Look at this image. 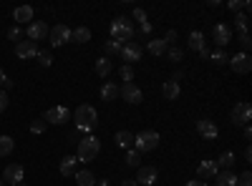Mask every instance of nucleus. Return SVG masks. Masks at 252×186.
Returning <instances> with one entry per match:
<instances>
[{
	"instance_id": "1",
	"label": "nucleus",
	"mask_w": 252,
	"mask_h": 186,
	"mask_svg": "<svg viewBox=\"0 0 252 186\" xmlns=\"http://www.w3.org/2000/svg\"><path fill=\"white\" fill-rule=\"evenodd\" d=\"M73 118H76V129L81 133L94 131L96 123H98V113H96L94 106H89V103H81V106L76 108V113H73Z\"/></svg>"
},
{
	"instance_id": "2",
	"label": "nucleus",
	"mask_w": 252,
	"mask_h": 186,
	"mask_svg": "<svg viewBox=\"0 0 252 186\" xmlns=\"http://www.w3.org/2000/svg\"><path fill=\"white\" fill-rule=\"evenodd\" d=\"M98 151H101V141H98L96 136H86L83 141H78V146H76V159L83 161V163H91V161H96Z\"/></svg>"
},
{
	"instance_id": "3",
	"label": "nucleus",
	"mask_w": 252,
	"mask_h": 186,
	"mask_svg": "<svg viewBox=\"0 0 252 186\" xmlns=\"http://www.w3.org/2000/svg\"><path fill=\"white\" fill-rule=\"evenodd\" d=\"M111 38L119 40V43H129V40H134V26L129 18L124 15H116V20L111 23Z\"/></svg>"
},
{
	"instance_id": "4",
	"label": "nucleus",
	"mask_w": 252,
	"mask_h": 186,
	"mask_svg": "<svg viewBox=\"0 0 252 186\" xmlns=\"http://www.w3.org/2000/svg\"><path fill=\"white\" fill-rule=\"evenodd\" d=\"M134 146H136L139 154H149V151H154V149L159 146V133L152 131V129L136 133V136H134Z\"/></svg>"
},
{
	"instance_id": "5",
	"label": "nucleus",
	"mask_w": 252,
	"mask_h": 186,
	"mask_svg": "<svg viewBox=\"0 0 252 186\" xmlns=\"http://www.w3.org/2000/svg\"><path fill=\"white\" fill-rule=\"evenodd\" d=\"M43 121L46 123H56V126H61V123H68L71 121V111L66 106H53L43 113Z\"/></svg>"
},
{
	"instance_id": "6",
	"label": "nucleus",
	"mask_w": 252,
	"mask_h": 186,
	"mask_svg": "<svg viewBox=\"0 0 252 186\" xmlns=\"http://www.w3.org/2000/svg\"><path fill=\"white\" fill-rule=\"evenodd\" d=\"M141 53H144V48L139 46V40H129V43H124L119 55L126 60V66H131V63H136V60H141Z\"/></svg>"
},
{
	"instance_id": "7",
	"label": "nucleus",
	"mask_w": 252,
	"mask_h": 186,
	"mask_svg": "<svg viewBox=\"0 0 252 186\" xmlns=\"http://www.w3.org/2000/svg\"><path fill=\"white\" fill-rule=\"evenodd\" d=\"M252 118V106L245 101H240L237 106L232 108V123L235 126H247V121Z\"/></svg>"
},
{
	"instance_id": "8",
	"label": "nucleus",
	"mask_w": 252,
	"mask_h": 186,
	"mask_svg": "<svg viewBox=\"0 0 252 186\" xmlns=\"http://www.w3.org/2000/svg\"><path fill=\"white\" fill-rule=\"evenodd\" d=\"M15 55L20 60L35 58L38 55V43H33V40H18V43H15Z\"/></svg>"
},
{
	"instance_id": "9",
	"label": "nucleus",
	"mask_w": 252,
	"mask_h": 186,
	"mask_svg": "<svg viewBox=\"0 0 252 186\" xmlns=\"http://www.w3.org/2000/svg\"><path fill=\"white\" fill-rule=\"evenodd\" d=\"M229 66H232L235 73H250L252 71V58H250V53H237V55L229 58Z\"/></svg>"
},
{
	"instance_id": "10",
	"label": "nucleus",
	"mask_w": 252,
	"mask_h": 186,
	"mask_svg": "<svg viewBox=\"0 0 252 186\" xmlns=\"http://www.w3.org/2000/svg\"><path fill=\"white\" fill-rule=\"evenodd\" d=\"M48 35H51V46H56V48H58V46H66L68 40H71V28L61 23V26H56Z\"/></svg>"
},
{
	"instance_id": "11",
	"label": "nucleus",
	"mask_w": 252,
	"mask_h": 186,
	"mask_svg": "<svg viewBox=\"0 0 252 186\" xmlns=\"http://www.w3.org/2000/svg\"><path fill=\"white\" fill-rule=\"evenodd\" d=\"M48 33H51V28L43 23V20H33V23L28 26V40H33V43L48 38Z\"/></svg>"
},
{
	"instance_id": "12",
	"label": "nucleus",
	"mask_w": 252,
	"mask_h": 186,
	"mask_svg": "<svg viewBox=\"0 0 252 186\" xmlns=\"http://www.w3.org/2000/svg\"><path fill=\"white\" fill-rule=\"evenodd\" d=\"M3 181H5V184H13V186L23 184V166H20V163H10V166H5Z\"/></svg>"
},
{
	"instance_id": "13",
	"label": "nucleus",
	"mask_w": 252,
	"mask_h": 186,
	"mask_svg": "<svg viewBox=\"0 0 252 186\" xmlns=\"http://www.w3.org/2000/svg\"><path fill=\"white\" fill-rule=\"evenodd\" d=\"M197 174H199V179L204 181V179H215L217 174H220V166H217V161H212V159H204L199 166H197Z\"/></svg>"
},
{
	"instance_id": "14",
	"label": "nucleus",
	"mask_w": 252,
	"mask_h": 186,
	"mask_svg": "<svg viewBox=\"0 0 252 186\" xmlns=\"http://www.w3.org/2000/svg\"><path fill=\"white\" fill-rule=\"evenodd\" d=\"M119 96H121L126 103H141V98H144L141 91H139L134 83H124V86L119 88Z\"/></svg>"
},
{
	"instance_id": "15",
	"label": "nucleus",
	"mask_w": 252,
	"mask_h": 186,
	"mask_svg": "<svg viewBox=\"0 0 252 186\" xmlns=\"http://www.w3.org/2000/svg\"><path fill=\"white\" fill-rule=\"evenodd\" d=\"M212 35H215V40H217V46H220V48L227 46L229 40H232V30H229V26H224V23H217L215 30H212Z\"/></svg>"
},
{
	"instance_id": "16",
	"label": "nucleus",
	"mask_w": 252,
	"mask_h": 186,
	"mask_svg": "<svg viewBox=\"0 0 252 186\" xmlns=\"http://www.w3.org/2000/svg\"><path fill=\"white\" fill-rule=\"evenodd\" d=\"M157 169L154 166H141L139 169V174H136V184H144V186H152V184H157Z\"/></svg>"
},
{
	"instance_id": "17",
	"label": "nucleus",
	"mask_w": 252,
	"mask_h": 186,
	"mask_svg": "<svg viewBox=\"0 0 252 186\" xmlns=\"http://www.w3.org/2000/svg\"><path fill=\"white\" fill-rule=\"evenodd\" d=\"M197 131L204 136V138H209V141H212V138H217V126H215V123L212 121H209V118H199L197 121Z\"/></svg>"
},
{
	"instance_id": "18",
	"label": "nucleus",
	"mask_w": 252,
	"mask_h": 186,
	"mask_svg": "<svg viewBox=\"0 0 252 186\" xmlns=\"http://www.w3.org/2000/svg\"><path fill=\"white\" fill-rule=\"evenodd\" d=\"M179 91H182V88H179V80H174V78L166 80V83L161 86V93H164L166 101H177V98H179Z\"/></svg>"
},
{
	"instance_id": "19",
	"label": "nucleus",
	"mask_w": 252,
	"mask_h": 186,
	"mask_svg": "<svg viewBox=\"0 0 252 186\" xmlns=\"http://www.w3.org/2000/svg\"><path fill=\"white\" fill-rule=\"evenodd\" d=\"M76 156H63L61 159V176H76Z\"/></svg>"
},
{
	"instance_id": "20",
	"label": "nucleus",
	"mask_w": 252,
	"mask_h": 186,
	"mask_svg": "<svg viewBox=\"0 0 252 186\" xmlns=\"http://www.w3.org/2000/svg\"><path fill=\"white\" fill-rule=\"evenodd\" d=\"M13 20H15V23H31V20H33V8H31V5L15 8V10H13Z\"/></svg>"
},
{
	"instance_id": "21",
	"label": "nucleus",
	"mask_w": 252,
	"mask_h": 186,
	"mask_svg": "<svg viewBox=\"0 0 252 186\" xmlns=\"http://www.w3.org/2000/svg\"><path fill=\"white\" fill-rule=\"evenodd\" d=\"M146 48H149V53H152V55H164L169 46H166L161 38H152V40H146Z\"/></svg>"
},
{
	"instance_id": "22",
	"label": "nucleus",
	"mask_w": 252,
	"mask_h": 186,
	"mask_svg": "<svg viewBox=\"0 0 252 186\" xmlns=\"http://www.w3.org/2000/svg\"><path fill=\"white\" fill-rule=\"evenodd\" d=\"M116 146L119 149H131L134 146V133L131 131H119L116 133Z\"/></svg>"
},
{
	"instance_id": "23",
	"label": "nucleus",
	"mask_w": 252,
	"mask_h": 186,
	"mask_svg": "<svg viewBox=\"0 0 252 186\" xmlns=\"http://www.w3.org/2000/svg\"><path fill=\"white\" fill-rule=\"evenodd\" d=\"M217 186H237V174H232V171H220V174H217Z\"/></svg>"
},
{
	"instance_id": "24",
	"label": "nucleus",
	"mask_w": 252,
	"mask_h": 186,
	"mask_svg": "<svg viewBox=\"0 0 252 186\" xmlns=\"http://www.w3.org/2000/svg\"><path fill=\"white\" fill-rule=\"evenodd\" d=\"M189 48H192V51L207 48V46H204V35H202L199 30H192V33H189Z\"/></svg>"
},
{
	"instance_id": "25",
	"label": "nucleus",
	"mask_w": 252,
	"mask_h": 186,
	"mask_svg": "<svg viewBox=\"0 0 252 186\" xmlns=\"http://www.w3.org/2000/svg\"><path fill=\"white\" fill-rule=\"evenodd\" d=\"M76 184L78 186H96V176L91 171H76Z\"/></svg>"
},
{
	"instance_id": "26",
	"label": "nucleus",
	"mask_w": 252,
	"mask_h": 186,
	"mask_svg": "<svg viewBox=\"0 0 252 186\" xmlns=\"http://www.w3.org/2000/svg\"><path fill=\"white\" fill-rule=\"evenodd\" d=\"M111 68H114V66H111V60H109L106 55H103V58H98V60H96V73H98L101 78H106V76L111 73Z\"/></svg>"
},
{
	"instance_id": "27",
	"label": "nucleus",
	"mask_w": 252,
	"mask_h": 186,
	"mask_svg": "<svg viewBox=\"0 0 252 186\" xmlns=\"http://www.w3.org/2000/svg\"><path fill=\"white\" fill-rule=\"evenodd\" d=\"M116 96H119L116 83H103V88H101V101H116Z\"/></svg>"
},
{
	"instance_id": "28",
	"label": "nucleus",
	"mask_w": 252,
	"mask_h": 186,
	"mask_svg": "<svg viewBox=\"0 0 252 186\" xmlns=\"http://www.w3.org/2000/svg\"><path fill=\"white\" fill-rule=\"evenodd\" d=\"M71 40H76V43H89L91 30L89 28H76V30H71Z\"/></svg>"
},
{
	"instance_id": "29",
	"label": "nucleus",
	"mask_w": 252,
	"mask_h": 186,
	"mask_svg": "<svg viewBox=\"0 0 252 186\" xmlns=\"http://www.w3.org/2000/svg\"><path fill=\"white\" fill-rule=\"evenodd\" d=\"M13 146H15V141L10 136H0V156H10Z\"/></svg>"
},
{
	"instance_id": "30",
	"label": "nucleus",
	"mask_w": 252,
	"mask_h": 186,
	"mask_svg": "<svg viewBox=\"0 0 252 186\" xmlns=\"http://www.w3.org/2000/svg\"><path fill=\"white\" fill-rule=\"evenodd\" d=\"M121 48H124V43H119V40H106V43H103V53L106 55H116V53H121Z\"/></svg>"
},
{
	"instance_id": "31",
	"label": "nucleus",
	"mask_w": 252,
	"mask_h": 186,
	"mask_svg": "<svg viewBox=\"0 0 252 186\" xmlns=\"http://www.w3.org/2000/svg\"><path fill=\"white\" fill-rule=\"evenodd\" d=\"M237 161V156L232 154V151H224L220 159H217V166H224V169H229V166H232V163Z\"/></svg>"
},
{
	"instance_id": "32",
	"label": "nucleus",
	"mask_w": 252,
	"mask_h": 186,
	"mask_svg": "<svg viewBox=\"0 0 252 186\" xmlns=\"http://www.w3.org/2000/svg\"><path fill=\"white\" fill-rule=\"evenodd\" d=\"M209 60H212V63H217V66H224L227 60H229V55H227L222 48H217L215 53H209Z\"/></svg>"
},
{
	"instance_id": "33",
	"label": "nucleus",
	"mask_w": 252,
	"mask_h": 186,
	"mask_svg": "<svg viewBox=\"0 0 252 186\" xmlns=\"http://www.w3.org/2000/svg\"><path fill=\"white\" fill-rule=\"evenodd\" d=\"M119 76L124 78V83H134V68H131V66L124 63V66L119 68Z\"/></svg>"
},
{
	"instance_id": "34",
	"label": "nucleus",
	"mask_w": 252,
	"mask_h": 186,
	"mask_svg": "<svg viewBox=\"0 0 252 186\" xmlns=\"http://www.w3.org/2000/svg\"><path fill=\"white\" fill-rule=\"evenodd\" d=\"M247 13H237V18H235V26H237V30H240V35L242 33H247Z\"/></svg>"
},
{
	"instance_id": "35",
	"label": "nucleus",
	"mask_w": 252,
	"mask_h": 186,
	"mask_svg": "<svg viewBox=\"0 0 252 186\" xmlns=\"http://www.w3.org/2000/svg\"><path fill=\"white\" fill-rule=\"evenodd\" d=\"M46 129H48V123H46L43 118H35V121L31 123V133H35V136H38V133H43Z\"/></svg>"
},
{
	"instance_id": "36",
	"label": "nucleus",
	"mask_w": 252,
	"mask_h": 186,
	"mask_svg": "<svg viewBox=\"0 0 252 186\" xmlns=\"http://www.w3.org/2000/svg\"><path fill=\"white\" fill-rule=\"evenodd\" d=\"M35 58H38V63L43 66V68H48V66L53 63V55H51L48 51H38V55H35Z\"/></svg>"
},
{
	"instance_id": "37",
	"label": "nucleus",
	"mask_w": 252,
	"mask_h": 186,
	"mask_svg": "<svg viewBox=\"0 0 252 186\" xmlns=\"http://www.w3.org/2000/svg\"><path fill=\"white\" fill-rule=\"evenodd\" d=\"M139 151L136 149H129V154H126V163H129V166H139Z\"/></svg>"
},
{
	"instance_id": "38",
	"label": "nucleus",
	"mask_w": 252,
	"mask_h": 186,
	"mask_svg": "<svg viewBox=\"0 0 252 186\" xmlns=\"http://www.w3.org/2000/svg\"><path fill=\"white\" fill-rule=\"evenodd\" d=\"M166 55H169V60H174V63H179V60L184 58V53L179 48H166Z\"/></svg>"
},
{
	"instance_id": "39",
	"label": "nucleus",
	"mask_w": 252,
	"mask_h": 186,
	"mask_svg": "<svg viewBox=\"0 0 252 186\" xmlns=\"http://www.w3.org/2000/svg\"><path fill=\"white\" fill-rule=\"evenodd\" d=\"M237 186H252V174L250 171H242L237 176Z\"/></svg>"
},
{
	"instance_id": "40",
	"label": "nucleus",
	"mask_w": 252,
	"mask_h": 186,
	"mask_svg": "<svg viewBox=\"0 0 252 186\" xmlns=\"http://www.w3.org/2000/svg\"><path fill=\"white\" fill-rule=\"evenodd\" d=\"M240 46L245 48V53L252 48V38H250V33H242V35H240Z\"/></svg>"
},
{
	"instance_id": "41",
	"label": "nucleus",
	"mask_w": 252,
	"mask_h": 186,
	"mask_svg": "<svg viewBox=\"0 0 252 186\" xmlns=\"http://www.w3.org/2000/svg\"><path fill=\"white\" fill-rule=\"evenodd\" d=\"M134 20H136V23H141V26L149 23V20H146V13H144L141 8H134Z\"/></svg>"
},
{
	"instance_id": "42",
	"label": "nucleus",
	"mask_w": 252,
	"mask_h": 186,
	"mask_svg": "<svg viewBox=\"0 0 252 186\" xmlns=\"http://www.w3.org/2000/svg\"><path fill=\"white\" fill-rule=\"evenodd\" d=\"M166 46H172V43H177V30H166V35L161 38Z\"/></svg>"
},
{
	"instance_id": "43",
	"label": "nucleus",
	"mask_w": 252,
	"mask_h": 186,
	"mask_svg": "<svg viewBox=\"0 0 252 186\" xmlns=\"http://www.w3.org/2000/svg\"><path fill=\"white\" fill-rule=\"evenodd\" d=\"M227 5H229V10H235V13H240V10L245 8V0H229Z\"/></svg>"
},
{
	"instance_id": "44",
	"label": "nucleus",
	"mask_w": 252,
	"mask_h": 186,
	"mask_svg": "<svg viewBox=\"0 0 252 186\" xmlns=\"http://www.w3.org/2000/svg\"><path fill=\"white\" fill-rule=\"evenodd\" d=\"M8 108V93L3 91V88H0V113H3Z\"/></svg>"
},
{
	"instance_id": "45",
	"label": "nucleus",
	"mask_w": 252,
	"mask_h": 186,
	"mask_svg": "<svg viewBox=\"0 0 252 186\" xmlns=\"http://www.w3.org/2000/svg\"><path fill=\"white\" fill-rule=\"evenodd\" d=\"M8 38H10V40H18V38H20V28H18V26H13V28L8 30Z\"/></svg>"
},
{
	"instance_id": "46",
	"label": "nucleus",
	"mask_w": 252,
	"mask_h": 186,
	"mask_svg": "<svg viewBox=\"0 0 252 186\" xmlns=\"http://www.w3.org/2000/svg\"><path fill=\"white\" fill-rule=\"evenodd\" d=\"M149 33H152V23H144V26H141V35L146 38V35H149Z\"/></svg>"
},
{
	"instance_id": "47",
	"label": "nucleus",
	"mask_w": 252,
	"mask_h": 186,
	"mask_svg": "<svg viewBox=\"0 0 252 186\" xmlns=\"http://www.w3.org/2000/svg\"><path fill=\"white\" fill-rule=\"evenodd\" d=\"M187 186H207V181H202V179H194V181H187Z\"/></svg>"
},
{
	"instance_id": "48",
	"label": "nucleus",
	"mask_w": 252,
	"mask_h": 186,
	"mask_svg": "<svg viewBox=\"0 0 252 186\" xmlns=\"http://www.w3.org/2000/svg\"><path fill=\"white\" fill-rule=\"evenodd\" d=\"M5 83H8V76L3 73V68H0V88H5Z\"/></svg>"
},
{
	"instance_id": "49",
	"label": "nucleus",
	"mask_w": 252,
	"mask_h": 186,
	"mask_svg": "<svg viewBox=\"0 0 252 186\" xmlns=\"http://www.w3.org/2000/svg\"><path fill=\"white\" fill-rule=\"evenodd\" d=\"M121 186H139V184H136V179H126Z\"/></svg>"
},
{
	"instance_id": "50",
	"label": "nucleus",
	"mask_w": 252,
	"mask_h": 186,
	"mask_svg": "<svg viewBox=\"0 0 252 186\" xmlns=\"http://www.w3.org/2000/svg\"><path fill=\"white\" fill-rule=\"evenodd\" d=\"M245 159H247V161H252V149H250V146L245 149Z\"/></svg>"
},
{
	"instance_id": "51",
	"label": "nucleus",
	"mask_w": 252,
	"mask_h": 186,
	"mask_svg": "<svg viewBox=\"0 0 252 186\" xmlns=\"http://www.w3.org/2000/svg\"><path fill=\"white\" fill-rule=\"evenodd\" d=\"M98 186H109V181H106V179H101V181H98Z\"/></svg>"
},
{
	"instance_id": "52",
	"label": "nucleus",
	"mask_w": 252,
	"mask_h": 186,
	"mask_svg": "<svg viewBox=\"0 0 252 186\" xmlns=\"http://www.w3.org/2000/svg\"><path fill=\"white\" fill-rule=\"evenodd\" d=\"M0 186H5V181H3V179H0Z\"/></svg>"
},
{
	"instance_id": "53",
	"label": "nucleus",
	"mask_w": 252,
	"mask_h": 186,
	"mask_svg": "<svg viewBox=\"0 0 252 186\" xmlns=\"http://www.w3.org/2000/svg\"><path fill=\"white\" fill-rule=\"evenodd\" d=\"M18 186H26V181H23V184H18Z\"/></svg>"
}]
</instances>
